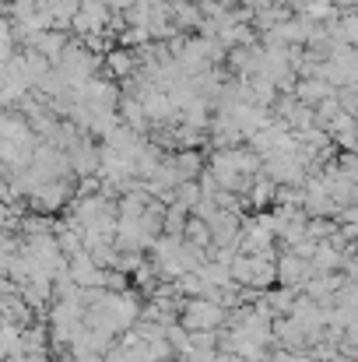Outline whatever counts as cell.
<instances>
[{
	"instance_id": "7a4b0ae2",
	"label": "cell",
	"mask_w": 358,
	"mask_h": 362,
	"mask_svg": "<svg viewBox=\"0 0 358 362\" xmlns=\"http://www.w3.org/2000/svg\"><path fill=\"white\" fill-rule=\"evenodd\" d=\"M102 64H106V78L109 81H117V85H126L133 74H137V53H130V49H119V46H113L106 57H102Z\"/></svg>"
},
{
	"instance_id": "6da1fadb",
	"label": "cell",
	"mask_w": 358,
	"mask_h": 362,
	"mask_svg": "<svg viewBox=\"0 0 358 362\" xmlns=\"http://www.w3.org/2000/svg\"><path fill=\"white\" fill-rule=\"evenodd\" d=\"M222 320H225V310L218 303H211L208 296H197L183 306V331H190V334L215 331V327H222Z\"/></svg>"
},
{
	"instance_id": "3957f363",
	"label": "cell",
	"mask_w": 358,
	"mask_h": 362,
	"mask_svg": "<svg viewBox=\"0 0 358 362\" xmlns=\"http://www.w3.org/2000/svg\"><path fill=\"white\" fill-rule=\"evenodd\" d=\"M330 95H334V88L327 81H320V78H295V85H292V99L302 103V106H309V110L316 103L330 99Z\"/></svg>"
}]
</instances>
